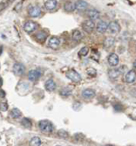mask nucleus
<instances>
[{"label": "nucleus", "instance_id": "obj_1", "mask_svg": "<svg viewBox=\"0 0 136 146\" xmlns=\"http://www.w3.org/2000/svg\"><path fill=\"white\" fill-rule=\"evenodd\" d=\"M38 128L43 133L50 134L53 131V126L52 123L48 120H41L38 123Z\"/></svg>", "mask_w": 136, "mask_h": 146}, {"label": "nucleus", "instance_id": "obj_2", "mask_svg": "<svg viewBox=\"0 0 136 146\" xmlns=\"http://www.w3.org/2000/svg\"><path fill=\"white\" fill-rule=\"evenodd\" d=\"M66 77L71 80L72 82H79L81 81V76L79 73H77L75 70L72 69V70H69V71H67L66 74H65Z\"/></svg>", "mask_w": 136, "mask_h": 146}, {"label": "nucleus", "instance_id": "obj_3", "mask_svg": "<svg viewBox=\"0 0 136 146\" xmlns=\"http://www.w3.org/2000/svg\"><path fill=\"white\" fill-rule=\"evenodd\" d=\"M37 28H38L37 23L32 22V21H27L24 24V30L27 33H33Z\"/></svg>", "mask_w": 136, "mask_h": 146}, {"label": "nucleus", "instance_id": "obj_4", "mask_svg": "<svg viewBox=\"0 0 136 146\" xmlns=\"http://www.w3.org/2000/svg\"><path fill=\"white\" fill-rule=\"evenodd\" d=\"M122 73H123V70L121 68H114L108 71V76L113 81H115V80H117L122 74Z\"/></svg>", "mask_w": 136, "mask_h": 146}, {"label": "nucleus", "instance_id": "obj_5", "mask_svg": "<svg viewBox=\"0 0 136 146\" xmlns=\"http://www.w3.org/2000/svg\"><path fill=\"white\" fill-rule=\"evenodd\" d=\"M94 27H95V25H94V22L92 20H87V21H85L83 24H82V28L85 32H86L87 33H91L93 32L94 30Z\"/></svg>", "mask_w": 136, "mask_h": 146}, {"label": "nucleus", "instance_id": "obj_6", "mask_svg": "<svg viewBox=\"0 0 136 146\" xmlns=\"http://www.w3.org/2000/svg\"><path fill=\"white\" fill-rule=\"evenodd\" d=\"M41 70L40 69H32L28 74V78L31 82H36L37 80L41 76Z\"/></svg>", "mask_w": 136, "mask_h": 146}, {"label": "nucleus", "instance_id": "obj_7", "mask_svg": "<svg viewBox=\"0 0 136 146\" xmlns=\"http://www.w3.org/2000/svg\"><path fill=\"white\" fill-rule=\"evenodd\" d=\"M12 70H13V73H14L16 75L20 76L24 73L25 68H24V66L21 63H15L14 66H13Z\"/></svg>", "mask_w": 136, "mask_h": 146}, {"label": "nucleus", "instance_id": "obj_8", "mask_svg": "<svg viewBox=\"0 0 136 146\" xmlns=\"http://www.w3.org/2000/svg\"><path fill=\"white\" fill-rule=\"evenodd\" d=\"M28 14L32 18H37L41 14V9L36 5L30 6V8L28 9Z\"/></svg>", "mask_w": 136, "mask_h": 146}, {"label": "nucleus", "instance_id": "obj_9", "mask_svg": "<svg viewBox=\"0 0 136 146\" xmlns=\"http://www.w3.org/2000/svg\"><path fill=\"white\" fill-rule=\"evenodd\" d=\"M108 31L110 33H118L120 30V26L117 21H112L109 25H108Z\"/></svg>", "mask_w": 136, "mask_h": 146}, {"label": "nucleus", "instance_id": "obj_10", "mask_svg": "<svg viewBox=\"0 0 136 146\" xmlns=\"http://www.w3.org/2000/svg\"><path fill=\"white\" fill-rule=\"evenodd\" d=\"M86 14H87V17L94 21V20H97L99 18H100V11H97L96 9H91V10H88L87 12H86Z\"/></svg>", "mask_w": 136, "mask_h": 146}, {"label": "nucleus", "instance_id": "obj_11", "mask_svg": "<svg viewBox=\"0 0 136 146\" xmlns=\"http://www.w3.org/2000/svg\"><path fill=\"white\" fill-rule=\"evenodd\" d=\"M60 45V40L59 38H58L57 37H51L49 39V42H48V46L51 47V49H57Z\"/></svg>", "mask_w": 136, "mask_h": 146}, {"label": "nucleus", "instance_id": "obj_12", "mask_svg": "<svg viewBox=\"0 0 136 146\" xmlns=\"http://www.w3.org/2000/svg\"><path fill=\"white\" fill-rule=\"evenodd\" d=\"M136 80V73L133 70L128 71L125 75V81L127 83H133Z\"/></svg>", "mask_w": 136, "mask_h": 146}, {"label": "nucleus", "instance_id": "obj_13", "mask_svg": "<svg viewBox=\"0 0 136 146\" xmlns=\"http://www.w3.org/2000/svg\"><path fill=\"white\" fill-rule=\"evenodd\" d=\"M107 61L111 67H116V66L119 64V57L116 54H111L109 56H108Z\"/></svg>", "mask_w": 136, "mask_h": 146}, {"label": "nucleus", "instance_id": "obj_14", "mask_svg": "<svg viewBox=\"0 0 136 146\" xmlns=\"http://www.w3.org/2000/svg\"><path fill=\"white\" fill-rule=\"evenodd\" d=\"M82 97L85 99H92L95 96V91L91 88H86L82 91Z\"/></svg>", "mask_w": 136, "mask_h": 146}, {"label": "nucleus", "instance_id": "obj_15", "mask_svg": "<svg viewBox=\"0 0 136 146\" xmlns=\"http://www.w3.org/2000/svg\"><path fill=\"white\" fill-rule=\"evenodd\" d=\"M97 32L100 33H104L108 29V24L105 21H100L96 26Z\"/></svg>", "mask_w": 136, "mask_h": 146}, {"label": "nucleus", "instance_id": "obj_16", "mask_svg": "<svg viewBox=\"0 0 136 146\" xmlns=\"http://www.w3.org/2000/svg\"><path fill=\"white\" fill-rule=\"evenodd\" d=\"M45 88H46V89L47 91L52 92V91L55 90V88H56V83L54 82V81H53V80H51V79L47 80V81L46 82V83H45Z\"/></svg>", "mask_w": 136, "mask_h": 146}, {"label": "nucleus", "instance_id": "obj_17", "mask_svg": "<svg viewBox=\"0 0 136 146\" xmlns=\"http://www.w3.org/2000/svg\"><path fill=\"white\" fill-rule=\"evenodd\" d=\"M58 2L57 0H47L45 3V7L48 11H52L57 7Z\"/></svg>", "mask_w": 136, "mask_h": 146}, {"label": "nucleus", "instance_id": "obj_18", "mask_svg": "<svg viewBox=\"0 0 136 146\" xmlns=\"http://www.w3.org/2000/svg\"><path fill=\"white\" fill-rule=\"evenodd\" d=\"M76 9V3H73L72 1H67L64 5V10L67 12H72Z\"/></svg>", "mask_w": 136, "mask_h": 146}, {"label": "nucleus", "instance_id": "obj_19", "mask_svg": "<svg viewBox=\"0 0 136 146\" xmlns=\"http://www.w3.org/2000/svg\"><path fill=\"white\" fill-rule=\"evenodd\" d=\"M126 114L127 115L131 118L132 120H135L136 121V108L134 107H128L126 110Z\"/></svg>", "mask_w": 136, "mask_h": 146}, {"label": "nucleus", "instance_id": "obj_20", "mask_svg": "<svg viewBox=\"0 0 136 146\" xmlns=\"http://www.w3.org/2000/svg\"><path fill=\"white\" fill-rule=\"evenodd\" d=\"M88 6V4L84 0H79L76 2V9L79 11H85Z\"/></svg>", "mask_w": 136, "mask_h": 146}, {"label": "nucleus", "instance_id": "obj_21", "mask_svg": "<svg viewBox=\"0 0 136 146\" xmlns=\"http://www.w3.org/2000/svg\"><path fill=\"white\" fill-rule=\"evenodd\" d=\"M46 38H47V34L45 32H43V31H40V32H38L36 34V39L38 42H40V43L45 42Z\"/></svg>", "mask_w": 136, "mask_h": 146}, {"label": "nucleus", "instance_id": "obj_22", "mask_svg": "<svg viewBox=\"0 0 136 146\" xmlns=\"http://www.w3.org/2000/svg\"><path fill=\"white\" fill-rule=\"evenodd\" d=\"M114 42H115V39L114 38L108 37V38H106V40L104 42V47L105 48H110V47H112L114 46Z\"/></svg>", "mask_w": 136, "mask_h": 146}, {"label": "nucleus", "instance_id": "obj_23", "mask_svg": "<svg viewBox=\"0 0 136 146\" xmlns=\"http://www.w3.org/2000/svg\"><path fill=\"white\" fill-rule=\"evenodd\" d=\"M82 37H83V35H82V33H81L80 31H79V30H74V31L73 32L72 38H73V39L74 41H79L80 39L82 38Z\"/></svg>", "mask_w": 136, "mask_h": 146}, {"label": "nucleus", "instance_id": "obj_24", "mask_svg": "<svg viewBox=\"0 0 136 146\" xmlns=\"http://www.w3.org/2000/svg\"><path fill=\"white\" fill-rule=\"evenodd\" d=\"M21 115H22L21 111H20L18 109H17V108L12 109V110H11V115L13 118H15V119H17V118L20 117V116H21Z\"/></svg>", "mask_w": 136, "mask_h": 146}, {"label": "nucleus", "instance_id": "obj_25", "mask_svg": "<svg viewBox=\"0 0 136 146\" xmlns=\"http://www.w3.org/2000/svg\"><path fill=\"white\" fill-rule=\"evenodd\" d=\"M72 94V89H70L69 88H64L60 90V95L64 97H67L71 96Z\"/></svg>", "mask_w": 136, "mask_h": 146}, {"label": "nucleus", "instance_id": "obj_26", "mask_svg": "<svg viewBox=\"0 0 136 146\" xmlns=\"http://www.w3.org/2000/svg\"><path fill=\"white\" fill-rule=\"evenodd\" d=\"M41 144V140L38 137H33L30 141V145L32 146H38Z\"/></svg>", "mask_w": 136, "mask_h": 146}, {"label": "nucleus", "instance_id": "obj_27", "mask_svg": "<svg viewBox=\"0 0 136 146\" xmlns=\"http://www.w3.org/2000/svg\"><path fill=\"white\" fill-rule=\"evenodd\" d=\"M21 124L24 128H27V129H29V128L32 127V122L29 120L28 118H23V120L21 121Z\"/></svg>", "mask_w": 136, "mask_h": 146}, {"label": "nucleus", "instance_id": "obj_28", "mask_svg": "<svg viewBox=\"0 0 136 146\" xmlns=\"http://www.w3.org/2000/svg\"><path fill=\"white\" fill-rule=\"evenodd\" d=\"M88 52H89V49L87 47H82L79 52V56H80V57L86 56L87 54H88Z\"/></svg>", "mask_w": 136, "mask_h": 146}, {"label": "nucleus", "instance_id": "obj_29", "mask_svg": "<svg viewBox=\"0 0 136 146\" xmlns=\"http://www.w3.org/2000/svg\"><path fill=\"white\" fill-rule=\"evenodd\" d=\"M86 74H87L89 76H91V77H95V76L97 75V72H96V70H95L94 68H87V70H86Z\"/></svg>", "mask_w": 136, "mask_h": 146}, {"label": "nucleus", "instance_id": "obj_30", "mask_svg": "<svg viewBox=\"0 0 136 146\" xmlns=\"http://www.w3.org/2000/svg\"><path fill=\"white\" fill-rule=\"evenodd\" d=\"M58 136L59 137H61V138H67L68 137V133L64 129H59L58 131Z\"/></svg>", "mask_w": 136, "mask_h": 146}, {"label": "nucleus", "instance_id": "obj_31", "mask_svg": "<svg viewBox=\"0 0 136 146\" xmlns=\"http://www.w3.org/2000/svg\"><path fill=\"white\" fill-rule=\"evenodd\" d=\"M8 110V105L6 102H2L1 103V110L2 111H6Z\"/></svg>", "mask_w": 136, "mask_h": 146}, {"label": "nucleus", "instance_id": "obj_32", "mask_svg": "<svg viewBox=\"0 0 136 146\" xmlns=\"http://www.w3.org/2000/svg\"><path fill=\"white\" fill-rule=\"evenodd\" d=\"M5 91H4V90H1V98H4V97H5Z\"/></svg>", "mask_w": 136, "mask_h": 146}, {"label": "nucleus", "instance_id": "obj_33", "mask_svg": "<svg viewBox=\"0 0 136 146\" xmlns=\"http://www.w3.org/2000/svg\"><path fill=\"white\" fill-rule=\"evenodd\" d=\"M133 68L136 69V60H134V62H133Z\"/></svg>", "mask_w": 136, "mask_h": 146}, {"label": "nucleus", "instance_id": "obj_34", "mask_svg": "<svg viewBox=\"0 0 136 146\" xmlns=\"http://www.w3.org/2000/svg\"><path fill=\"white\" fill-rule=\"evenodd\" d=\"M2 52H3V46H1V52H0V54H2Z\"/></svg>", "mask_w": 136, "mask_h": 146}, {"label": "nucleus", "instance_id": "obj_35", "mask_svg": "<svg viewBox=\"0 0 136 146\" xmlns=\"http://www.w3.org/2000/svg\"><path fill=\"white\" fill-rule=\"evenodd\" d=\"M8 1H9V2H11H11H13V1H15V0H8Z\"/></svg>", "mask_w": 136, "mask_h": 146}]
</instances>
